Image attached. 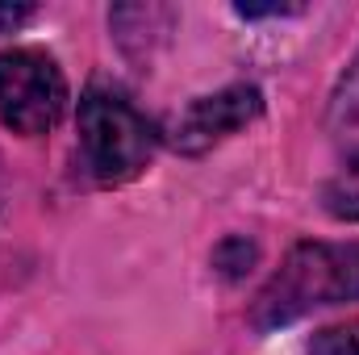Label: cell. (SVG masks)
Returning a JSON list of instances; mask_svg holds the SVG:
<instances>
[{"mask_svg":"<svg viewBox=\"0 0 359 355\" xmlns=\"http://www.w3.org/2000/svg\"><path fill=\"white\" fill-rule=\"evenodd\" d=\"M359 297V243H301L255 301V326H288L318 305Z\"/></svg>","mask_w":359,"mask_h":355,"instance_id":"1","label":"cell"},{"mask_svg":"<svg viewBox=\"0 0 359 355\" xmlns=\"http://www.w3.org/2000/svg\"><path fill=\"white\" fill-rule=\"evenodd\" d=\"M159 147L155 126L113 84H92L80 96V151L96 180L121 184L138 176Z\"/></svg>","mask_w":359,"mask_h":355,"instance_id":"2","label":"cell"},{"mask_svg":"<svg viewBox=\"0 0 359 355\" xmlns=\"http://www.w3.org/2000/svg\"><path fill=\"white\" fill-rule=\"evenodd\" d=\"M67 109V80L42 51L17 46L0 55V117L17 134H46Z\"/></svg>","mask_w":359,"mask_h":355,"instance_id":"3","label":"cell"},{"mask_svg":"<svg viewBox=\"0 0 359 355\" xmlns=\"http://www.w3.org/2000/svg\"><path fill=\"white\" fill-rule=\"evenodd\" d=\"M259 113H264V96L251 84H234V88L213 92V96H201L180 113L176 147L184 155H201L213 142L230 138L234 130H243L247 121H255Z\"/></svg>","mask_w":359,"mask_h":355,"instance_id":"4","label":"cell"},{"mask_svg":"<svg viewBox=\"0 0 359 355\" xmlns=\"http://www.w3.org/2000/svg\"><path fill=\"white\" fill-rule=\"evenodd\" d=\"M322 205L339 222H359V155H351L334 176L322 184Z\"/></svg>","mask_w":359,"mask_h":355,"instance_id":"5","label":"cell"},{"mask_svg":"<svg viewBox=\"0 0 359 355\" xmlns=\"http://www.w3.org/2000/svg\"><path fill=\"white\" fill-rule=\"evenodd\" d=\"M309 355H359V322L326 326L309 339Z\"/></svg>","mask_w":359,"mask_h":355,"instance_id":"6","label":"cell"},{"mask_svg":"<svg viewBox=\"0 0 359 355\" xmlns=\"http://www.w3.org/2000/svg\"><path fill=\"white\" fill-rule=\"evenodd\" d=\"M255 243H247V239H226L217 251H213V264L222 267L226 276H243V272H251V264H255Z\"/></svg>","mask_w":359,"mask_h":355,"instance_id":"7","label":"cell"},{"mask_svg":"<svg viewBox=\"0 0 359 355\" xmlns=\"http://www.w3.org/2000/svg\"><path fill=\"white\" fill-rule=\"evenodd\" d=\"M330 117L334 121H359V59L355 67L343 76V84H339L334 100H330Z\"/></svg>","mask_w":359,"mask_h":355,"instance_id":"8","label":"cell"},{"mask_svg":"<svg viewBox=\"0 0 359 355\" xmlns=\"http://www.w3.org/2000/svg\"><path fill=\"white\" fill-rule=\"evenodd\" d=\"M25 17H29V8H0V25H17Z\"/></svg>","mask_w":359,"mask_h":355,"instance_id":"9","label":"cell"}]
</instances>
